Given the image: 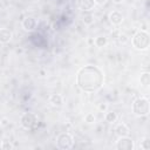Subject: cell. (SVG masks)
<instances>
[{
	"label": "cell",
	"mask_w": 150,
	"mask_h": 150,
	"mask_svg": "<svg viewBox=\"0 0 150 150\" xmlns=\"http://www.w3.org/2000/svg\"><path fill=\"white\" fill-rule=\"evenodd\" d=\"M76 83L83 91H97L103 84V73L95 66H86L77 71Z\"/></svg>",
	"instance_id": "cell-1"
},
{
	"label": "cell",
	"mask_w": 150,
	"mask_h": 150,
	"mask_svg": "<svg viewBox=\"0 0 150 150\" xmlns=\"http://www.w3.org/2000/svg\"><path fill=\"white\" fill-rule=\"evenodd\" d=\"M150 43V38L146 30H138L132 36V46L138 50H146Z\"/></svg>",
	"instance_id": "cell-2"
},
{
	"label": "cell",
	"mask_w": 150,
	"mask_h": 150,
	"mask_svg": "<svg viewBox=\"0 0 150 150\" xmlns=\"http://www.w3.org/2000/svg\"><path fill=\"white\" fill-rule=\"evenodd\" d=\"M132 111L136 116H146L150 111L148 97H138L132 103Z\"/></svg>",
	"instance_id": "cell-3"
},
{
	"label": "cell",
	"mask_w": 150,
	"mask_h": 150,
	"mask_svg": "<svg viewBox=\"0 0 150 150\" xmlns=\"http://www.w3.org/2000/svg\"><path fill=\"white\" fill-rule=\"evenodd\" d=\"M56 145H57V148H60L62 150L71 149L73 145H74V138H73V136L70 134L62 132L56 138Z\"/></svg>",
	"instance_id": "cell-4"
},
{
	"label": "cell",
	"mask_w": 150,
	"mask_h": 150,
	"mask_svg": "<svg viewBox=\"0 0 150 150\" xmlns=\"http://www.w3.org/2000/svg\"><path fill=\"white\" fill-rule=\"evenodd\" d=\"M20 123L25 129H32L38 123V117L33 112H25L20 118Z\"/></svg>",
	"instance_id": "cell-5"
},
{
	"label": "cell",
	"mask_w": 150,
	"mask_h": 150,
	"mask_svg": "<svg viewBox=\"0 0 150 150\" xmlns=\"http://www.w3.org/2000/svg\"><path fill=\"white\" fill-rule=\"evenodd\" d=\"M134 148H135L134 141L129 136L120 137L118 141L116 142V149L118 150H132Z\"/></svg>",
	"instance_id": "cell-6"
},
{
	"label": "cell",
	"mask_w": 150,
	"mask_h": 150,
	"mask_svg": "<svg viewBox=\"0 0 150 150\" xmlns=\"http://www.w3.org/2000/svg\"><path fill=\"white\" fill-rule=\"evenodd\" d=\"M36 20L33 18V16H27V18H25L23 20H22V27H23V29L25 30H27V32H32V30H34L35 28H36Z\"/></svg>",
	"instance_id": "cell-7"
},
{
	"label": "cell",
	"mask_w": 150,
	"mask_h": 150,
	"mask_svg": "<svg viewBox=\"0 0 150 150\" xmlns=\"http://www.w3.org/2000/svg\"><path fill=\"white\" fill-rule=\"evenodd\" d=\"M123 14L118 11H112L109 13V21L112 23V25H121L123 22Z\"/></svg>",
	"instance_id": "cell-8"
},
{
	"label": "cell",
	"mask_w": 150,
	"mask_h": 150,
	"mask_svg": "<svg viewBox=\"0 0 150 150\" xmlns=\"http://www.w3.org/2000/svg\"><path fill=\"white\" fill-rule=\"evenodd\" d=\"M77 6L83 12H90L95 7V1L94 0H77Z\"/></svg>",
	"instance_id": "cell-9"
},
{
	"label": "cell",
	"mask_w": 150,
	"mask_h": 150,
	"mask_svg": "<svg viewBox=\"0 0 150 150\" xmlns=\"http://www.w3.org/2000/svg\"><path fill=\"white\" fill-rule=\"evenodd\" d=\"M115 134L118 136V137H123V136H129L130 134V130L128 128V125L125 123H118L115 128Z\"/></svg>",
	"instance_id": "cell-10"
},
{
	"label": "cell",
	"mask_w": 150,
	"mask_h": 150,
	"mask_svg": "<svg viewBox=\"0 0 150 150\" xmlns=\"http://www.w3.org/2000/svg\"><path fill=\"white\" fill-rule=\"evenodd\" d=\"M13 38V34L7 28H0V42L1 43H8Z\"/></svg>",
	"instance_id": "cell-11"
},
{
	"label": "cell",
	"mask_w": 150,
	"mask_h": 150,
	"mask_svg": "<svg viewBox=\"0 0 150 150\" xmlns=\"http://www.w3.org/2000/svg\"><path fill=\"white\" fill-rule=\"evenodd\" d=\"M49 103L53 107H62L63 105V97L60 94H53L49 97Z\"/></svg>",
	"instance_id": "cell-12"
},
{
	"label": "cell",
	"mask_w": 150,
	"mask_h": 150,
	"mask_svg": "<svg viewBox=\"0 0 150 150\" xmlns=\"http://www.w3.org/2000/svg\"><path fill=\"white\" fill-rule=\"evenodd\" d=\"M139 82H141V86L144 87V88H148L149 84H150V73L149 71H144L141 74V77H139Z\"/></svg>",
	"instance_id": "cell-13"
},
{
	"label": "cell",
	"mask_w": 150,
	"mask_h": 150,
	"mask_svg": "<svg viewBox=\"0 0 150 150\" xmlns=\"http://www.w3.org/2000/svg\"><path fill=\"white\" fill-rule=\"evenodd\" d=\"M94 43H95L96 47L102 48V47H105V46H107L108 39H107V36H104V35H100V36H97V38L94 40Z\"/></svg>",
	"instance_id": "cell-14"
},
{
	"label": "cell",
	"mask_w": 150,
	"mask_h": 150,
	"mask_svg": "<svg viewBox=\"0 0 150 150\" xmlns=\"http://www.w3.org/2000/svg\"><path fill=\"white\" fill-rule=\"evenodd\" d=\"M104 120L108 122V123H114L117 121V114L115 111H108L104 116Z\"/></svg>",
	"instance_id": "cell-15"
},
{
	"label": "cell",
	"mask_w": 150,
	"mask_h": 150,
	"mask_svg": "<svg viewBox=\"0 0 150 150\" xmlns=\"http://www.w3.org/2000/svg\"><path fill=\"white\" fill-rule=\"evenodd\" d=\"M82 20H83V22H84L86 25H91L93 21H94V16H93L91 13L84 12V13H83V16H82Z\"/></svg>",
	"instance_id": "cell-16"
},
{
	"label": "cell",
	"mask_w": 150,
	"mask_h": 150,
	"mask_svg": "<svg viewBox=\"0 0 150 150\" xmlns=\"http://www.w3.org/2000/svg\"><path fill=\"white\" fill-rule=\"evenodd\" d=\"M95 121H96V117H95V115L93 112H88L84 116V122L88 123V124H93V123H95Z\"/></svg>",
	"instance_id": "cell-17"
},
{
	"label": "cell",
	"mask_w": 150,
	"mask_h": 150,
	"mask_svg": "<svg viewBox=\"0 0 150 150\" xmlns=\"http://www.w3.org/2000/svg\"><path fill=\"white\" fill-rule=\"evenodd\" d=\"M141 149H143V150H149L150 149V141H149V138L148 137H145L143 141H141Z\"/></svg>",
	"instance_id": "cell-18"
},
{
	"label": "cell",
	"mask_w": 150,
	"mask_h": 150,
	"mask_svg": "<svg viewBox=\"0 0 150 150\" xmlns=\"http://www.w3.org/2000/svg\"><path fill=\"white\" fill-rule=\"evenodd\" d=\"M0 146H1L2 149H13V148H14L13 144L11 143V141H7V139H4V141L1 142V144H0Z\"/></svg>",
	"instance_id": "cell-19"
},
{
	"label": "cell",
	"mask_w": 150,
	"mask_h": 150,
	"mask_svg": "<svg viewBox=\"0 0 150 150\" xmlns=\"http://www.w3.org/2000/svg\"><path fill=\"white\" fill-rule=\"evenodd\" d=\"M128 36L125 35V34H120L118 35V41L121 42V43H125V42H128Z\"/></svg>",
	"instance_id": "cell-20"
},
{
	"label": "cell",
	"mask_w": 150,
	"mask_h": 150,
	"mask_svg": "<svg viewBox=\"0 0 150 150\" xmlns=\"http://www.w3.org/2000/svg\"><path fill=\"white\" fill-rule=\"evenodd\" d=\"M107 109H108V104H107V103L102 102V103H100V104H98V110H100V111L105 112V111H107Z\"/></svg>",
	"instance_id": "cell-21"
},
{
	"label": "cell",
	"mask_w": 150,
	"mask_h": 150,
	"mask_svg": "<svg viewBox=\"0 0 150 150\" xmlns=\"http://www.w3.org/2000/svg\"><path fill=\"white\" fill-rule=\"evenodd\" d=\"M0 123H1V125H2V127H6V125H8V124H9V120H8V118H6V117H4V118H1Z\"/></svg>",
	"instance_id": "cell-22"
},
{
	"label": "cell",
	"mask_w": 150,
	"mask_h": 150,
	"mask_svg": "<svg viewBox=\"0 0 150 150\" xmlns=\"http://www.w3.org/2000/svg\"><path fill=\"white\" fill-rule=\"evenodd\" d=\"M94 1H95V5H98V6H103L107 2V0H94Z\"/></svg>",
	"instance_id": "cell-23"
},
{
	"label": "cell",
	"mask_w": 150,
	"mask_h": 150,
	"mask_svg": "<svg viewBox=\"0 0 150 150\" xmlns=\"http://www.w3.org/2000/svg\"><path fill=\"white\" fill-rule=\"evenodd\" d=\"M88 45H94V39H88Z\"/></svg>",
	"instance_id": "cell-24"
},
{
	"label": "cell",
	"mask_w": 150,
	"mask_h": 150,
	"mask_svg": "<svg viewBox=\"0 0 150 150\" xmlns=\"http://www.w3.org/2000/svg\"><path fill=\"white\" fill-rule=\"evenodd\" d=\"M112 2L118 5V4H122V2H123V0H112Z\"/></svg>",
	"instance_id": "cell-25"
},
{
	"label": "cell",
	"mask_w": 150,
	"mask_h": 150,
	"mask_svg": "<svg viewBox=\"0 0 150 150\" xmlns=\"http://www.w3.org/2000/svg\"><path fill=\"white\" fill-rule=\"evenodd\" d=\"M40 74H41V76H45V71L43 70H40Z\"/></svg>",
	"instance_id": "cell-26"
}]
</instances>
